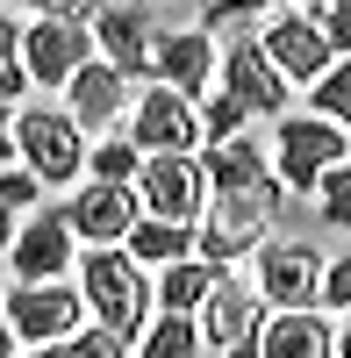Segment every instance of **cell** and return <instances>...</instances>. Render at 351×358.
<instances>
[{"instance_id":"cell-1","label":"cell","mask_w":351,"mask_h":358,"mask_svg":"<svg viewBox=\"0 0 351 358\" xmlns=\"http://www.w3.org/2000/svg\"><path fill=\"white\" fill-rule=\"evenodd\" d=\"M280 208H287L280 179L244 187V194H208V215L194 229V258H208L215 273H237V258H258L280 236Z\"/></svg>"},{"instance_id":"cell-2","label":"cell","mask_w":351,"mask_h":358,"mask_svg":"<svg viewBox=\"0 0 351 358\" xmlns=\"http://www.w3.org/2000/svg\"><path fill=\"white\" fill-rule=\"evenodd\" d=\"M79 294H86V315H94L101 330H115L122 344H143L151 308H158V287L143 280V265H136L122 244L79 258Z\"/></svg>"},{"instance_id":"cell-3","label":"cell","mask_w":351,"mask_h":358,"mask_svg":"<svg viewBox=\"0 0 351 358\" xmlns=\"http://www.w3.org/2000/svg\"><path fill=\"white\" fill-rule=\"evenodd\" d=\"M22 65H29V86H72L86 65H94V8L43 0L36 22H29Z\"/></svg>"},{"instance_id":"cell-4","label":"cell","mask_w":351,"mask_h":358,"mask_svg":"<svg viewBox=\"0 0 351 358\" xmlns=\"http://www.w3.org/2000/svg\"><path fill=\"white\" fill-rule=\"evenodd\" d=\"M273 165H280V187L287 194H315L337 165H351V136L323 115H287L273 129Z\"/></svg>"},{"instance_id":"cell-5","label":"cell","mask_w":351,"mask_h":358,"mask_svg":"<svg viewBox=\"0 0 351 358\" xmlns=\"http://www.w3.org/2000/svg\"><path fill=\"white\" fill-rule=\"evenodd\" d=\"M15 158L43 187H72L86 172V129L72 122V108H15Z\"/></svg>"},{"instance_id":"cell-6","label":"cell","mask_w":351,"mask_h":358,"mask_svg":"<svg viewBox=\"0 0 351 358\" xmlns=\"http://www.w3.org/2000/svg\"><path fill=\"white\" fill-rule=\"evenodd\" d=\"M129 143L143 158H201V108L180 101L172 86H143L136 108H129Z\"/></svg>"},{"instance_id":"cell-7","label":"cell","mask_w":351,"mask_h":358,"mask_svg":"<svg viewBox=\"0 0 351 358\" xmlns=\"http://www.w3.org/2000/svg\"><path fill=\"white\" fill-rule=\"evenodd\" d=\"M8 330L36 351H57L86 330V294L72 280H50V287H15L8 294Z\"/></svg>"},{"instance_id":"cell-8","label":"cell","mask_w":351,"mask_h":358,"mask_svg":"<svg viewBox=\"0 0 351 358\" xmlns=\"http://www.w3.org/2000/svg\"><path fill=\"white\" fill-rule=\"evenodd\" d=\"M194 322H201V344H208V351H222V358H258L273 308L258 301V287H244L237 273H222V287L208 294V308H201Z\"/></svg>"},{"instance_id":"cell-9","label":"cell","mask_w":351,"mask_h":358,"mask_svg":"<svg viewBox=\"0 0 351 358\" xmlns=\"http://www.w3.org/2000/svg\"><path fill=\"white\" fill-rule=\"evenodd\" d=\"M258 50L273 57V72H280L287 86H315V79L337 65V50H330L323 29H315L308 8H273L266 29H258Z\"/></svg>"},{"instance_id":"cell-10","label":"cell","mask_w":351,"mask_h":358,"mask_svg":"<svg viewBox=\"0 0 351 358\" xmlns=\"http://www.w3.org/2000/svg\"><path fill=\"white\" fill-rule=\"evenodd\" d=\"M158 36H165V22L151 8H122V0H108V8H94V50H101V65H115L129 86L136 79H151L158 65Z\"/></svg>"},{"instance_id":"cell-11","label":"cell","mask_w":351,"mask_h":358,"mask_svg":"<svg viewBox=\"0 0 351 358\" xmlns=\"http://www.w3.org/2000/svg\"><path fill=\"white\" fill-rule=\"evenodd\" d=\"M258 301L273 315H301L323 301V258H315L301 236H273L258 251Z\"/></svg>"},{"instance_id":"cell-12","label":"cell","mask_w":351,"mask_h":358,"mask_svg":"<svg viewBox=\"0 0 351 358\" xmlns=\"http://www.w3.org/2000/svg\"><path fill=\"white\" fill-rule=\"evenodd\" d=\"M136 201H143L151 222L201 229V215H208V172H201V158H143Z\"/></svg>"},{"instance_id":"cell-13","label":"cell","mask_w":351,"mask_h":358,"mask_svg":"<svg viewBox=\"0 0 351 358\" xmlns=\"http://www.w3.org/2000/svg\"><path fill=\"white\" fill-rule=\"evenodd\" d=\"M215 94H229L244 115H280L287 122V86L280 72H273V57L258 50V36L244 29V36H229V50H222V72H215Z\"/></svg>"},{"instance_id":"cell-14","label":"cell","mask_w":351,"mask_h":358,"mask_svg":"<svg viewBox=\"0 0 351 358\" xmlns=\"http://www.w3.org/2000/svg\"><path fill=\"white\" fill-rule=\"evenodd\" d=\"M65 222H72V236L79 244H94V251H115V244H129V229L143 222V201H136V187H86L65 201Z\"/></svg>"},{"instance_id":"cell-15","label":"cell","mask_w":351,"mask_h":358,"mask_svg":"<svg viewBox=\"0 0 351 358\" xmlns=\"http://www.w3.org/2000/svg\"><path fill=\"white\" fill-rule=\"evenodd\" d=\"M215 72H222V57L208 43V29H165L158 36V65H151V86H172L180 101H208L215 94Z\"/></svg>"},{"instance_id":"cell-16","label":"cell","mask_w":351,"mask_h":358,"mask_svg":"<svg viewBox=\"0 0 351 358\" xmlns=\"http://www.w3.org/2000/svg\"><path fill=\"white\" fill-rule=\"evenodd\" d=\"M72 222H65V208H36L22 229H15V251H8V265H15V280L22 287H50V280H65V265H72Z\"/></svg>"},{"instance_id":"cell-17","label":"cell","mask_w":351,"mask_h":358,"mask_svg":"<svg viewBox=\"0 0 351 358\" xmlns=\"http://www.w3.org/2000/svg\"><path fill=\"white\" fill-rule=\"evenodd\" d=\"M65 108H72L79 129H115V122H122V108H136V86L115 72V65H101V57H94V65L65 86Z\"/></svg>"},{"instance_id":"cell-18","label":"cell","mask_w":351,"mask_h":358,"mask_svg":"<svg viewBox=\"0 0 351 358\" xmlns=\"http://www.w3.org/2000/svg\"><path fill=\"white\" fill-rule=\"evenodd\" d=\"M258 358H337V330H330V315H315V308H301V315H273Z\"/></svg>"},{"instance_id":"cell-19","label":"cell","mask_w":351,"mask_h":358,"mask_svg":"<svg viewBox=\"0 0 351 358\" xmlns=\"http://www.w3.org/2000/svg\"><path fill=\"white\" fill-rule=\"evenodd\" d=\"M201 172H208V194H244V187L280 179L251 136H237V143H208V151H201Z\"/></svg>"},{"instance_id":"cell-20","label":"cell","mask_w":351,"mask_h":358,"mask_svg":"<svg viewBox=\"0 0 351 358\" xmlns=\"http://www.w3.org/2000/svg\"><path fill=\"white\" fill-rule=\"evenodd\" d=\"M215 287H222V273H215L208 258H180V265H165V273H158V315H201Z\"/></svg>"},{"instance_id":"cell-21","label":"cell","mask_w":351,"mask_h":358,"mask_svg":"<svg viewBox=\"0 0 351 358\" xmlns=\"http://www.w3.org/2000/svg\"><path fill=\"white\" fill-rule=\"evenodd\" d=\"M136 265H158V273H165V265H180V258H194V229H180V222H151V215H143L136 229H129V244H122Z\"/></svg>"},{"instance_id":"cell-22","label":"cell","mask_w":351,"mask_h":358,"mask_svg":"<svg viewBox=\"0 0 351 358\" xmlns=\"http://www.w3.org/2000/svg\"><path fill=\"white\" fill-rule=\"evenodd\" d=\"M86 179H94V187H136L143 179V151L129 136H108V143L86 151Z\"/></svg>"},{"instance_id":"cell-23","label":"cell","mask_w":351,"mask_h":358,"mask_svg":"<svg viewBox=\"0 0 351 358\" xmlns=\"http://www.w3.org/2000/svg\"><path fill=\"white\" fill-rule=\"evenodd\" d=\"M136 358H201V322L194 315H151Z\"/></svg>"},{"instance_id":"cell-24","label":"cell","mask_w":351,"mask_h":358,"mask_svg":"<svg viewBox=\"0 0 351 358\" xmlns=\"http://www.w3.org/2000/svg\"><path fill=\"white\" fill-rule=\"evenodd\" d=\"M22 43H29V22H15L8 8H0V101H22L29 94V65H22Z\"/></svg>"},{"instance_id":"cell-25","label":"cell","mask_w":351,"mask_h":358,"mask_svg":"<svg viewBox=\"0 0 351 358\" xmlns=\"http://www.w3.org/2000/svg\"><path fill=\"white\" fill-rule=\"evenodd\" d=\"M308 101H315L308 115H323V122H337V129L351 136V57H337V65L308 86Z\"/></svg>"},{"instance_id":"cell-26","label":"cell","mask_w":351,"mask_h":358,"mask_svg":"<svg viewBox=\"0 0 351 358\" xmlns=\"http://www.w3.org/2000/svg\"><path fill=\"white\" fill-rule=\"evenodd\" d=\"M244 122H251V115L229 101V94H208V101H201V136H208V143H237Z\"/></svg>"},{"instance_id":"cell-27","label":"cell","mask_w":351,"mask_h":358,"mask_svg":"<svg viewBox=\"0 0 351 358\" xmlns=\"http://www.w3.org/2000/svg\"><path fill=\"white\" fill-rule=\"evenodd\" d=\"M36 201H43V179L29 172V165H0V208H8V215H36Z\"/></svg>"},{"instance_id":"cell-28","label":"cell","mask_w":351,"mask_h":358,"mask_svg":"<svg viewBox=\"0 0 351 358\" xmlns=\"http://www.w3.org/2000/svg\"><path fill=\"white\" fill-rule=\"evenodd\" d=\"M315 208H323L330 229H351V165H337L323 187H315Z\"/></svg>"},{"instance_id":"cell-29","label":"cell","mask_w":351,"mask_h":358,"mask_svg":"<svg viewBox=\"0 0 351 358\" xmlns=\"http://www.w3.org/2000/svg\"><path fill=\"white\" fill-rule=\"evenodd\" d=\"M57 358H129V344L115 337V330H101V322H94V330H79L72 344H57Z\"/></svg>"},{"instance_id":"cell-30","label":"cell","mask_w":351,"mask_h":358,"mask_svg":"<svg viewBox=\"0 0 351 358\" xmlns=\"http://www.w3.org/2000/svg\"><path fill=\"white\" fill-rule=\"evenodd\" d=\"M308 15H315V29L330 36V50L351 57V0H330V8H308Z\"/></svg>"},{"instance_id":"cell-31","label":"cell","mask_w":351,"mask_h":358,"mask_svg":"<svg viewBox=\"0 0 351 358\" xmlns=\"http://www.w3.org/2000/svg\"><path fill=\"white\" fill-rule=\"evenodd\" d=\"M323 308H344V322H351V251L337 265H323Z\"/></svg>"},{"instance_id":"cell-32","label":"cell","mask_w":351,"mask_h":358,"mask_svg":"<svg viewBox=\"0 0 351 358\" xmlns=\"http://www.w3.org/2000/svg\"><path fill=\"white\" fill-rule=\"evenodd\" d=\"M8 151H15V108L0 101V165H8Z\"/></svg>"},{"instance_id":"cell-33","label":"cell","mask_w":351,"mask_h":358,"mask_svg":"<svg viewBox=\"0 0 351 358\" xmlns=\"http://www.w3.org/2000/svg\"><path fill=\"white\" fill-rule=\"evenodd\" d=\"M0 251H15V215L0 208Z\"/></svg>"},{"instance_id":"cell-34","label":"cell","mask_w":351,"mask_h":358,"mask_svg":"<svg viewBox=\"0 0 351 358\" xmlns=\"http://www.w3.org/2000/svg\"><path fill=\"white\" fill-rule=\"evenodd\" d=\"M15 344H22V337H15V330H8V322H0V358H22V351H15Z\"/></svg>"},{"instance_id":"cell-35","label":"cell","mask_w":351,"mask_h":358,"mask_svg":"<svg viewBox=\"0 0 351 358\" xmlns=\"http://www.w3.org/2000/svg\"><path fill=\"white\" fill-rule=\"evenodd\" d=\"M337 358H351V322H344V330H337Z\"/></svg>"},{"instance_id":"cell-36","label":"cell","mask_w":351,"mask_h":358,"mask_svg":"<svg viewBox=\"0 0 351 358\" xmlns=\"http://www.w3.org/2000/svg\"><path fill=\"white\" fill-rule=\"evenodd\" d=\"M29 358H57V351H29Z\"/></svg>"},{"instance_id":"cell-37","label":"cell","mask_w":351,"mask_h":358,"mask_svg":"<svg viewBox=\"0 0 351 358\" xmlns=\"http://www.w3.org/2000/svg\"><path fill=\"white\" fill-rule=\"evenodd\" d=\"M0 315H8V301H0Z\"/></svg>"}]
</instances>
